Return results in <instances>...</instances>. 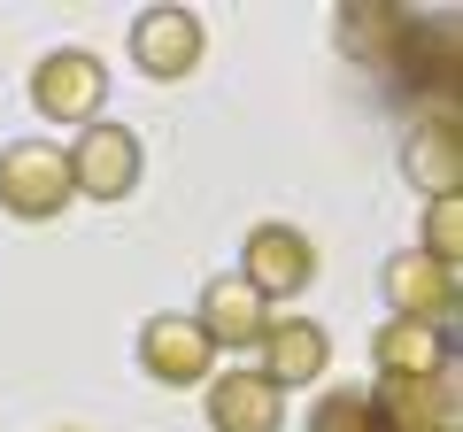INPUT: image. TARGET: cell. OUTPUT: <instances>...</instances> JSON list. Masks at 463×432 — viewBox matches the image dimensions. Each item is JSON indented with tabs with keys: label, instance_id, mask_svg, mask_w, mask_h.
Wrapping results in <instances>:
<instances>
[{
	"label": "cell",
	"instance_id": "cell-13",
	"mask_svg": "<svg viewBox=\"0 0 463 432\" xmlns=\"http://www.w3.org/2000/svg\"><path fill=\"white\" fill-rule=\"evenodd\" d=\"M371 371L379 379H432V371H448V324L386 316L379 333H371Z\"/></svg>",
	"mask_w": 463,
	"mask_h": 432
},
{
	"label": "cell",
	"instance_id": "cell-16",
	"mask_svg": "<svg viewBox=\"0 0 463 432\" xmlns=\"http://www.w3.org/2000/svg\"><path fill=\"white\" fill-rule=\"evenodd\" d=\"M417 255H432V263L456 270V255H463V193L456 201H425V248Z\"/></svg>",
	"mask_w": 463,
	"mask_h": 432
},
{
	"label": "cell",
	"instance_id": "cell-14",
	"mask_svg": "<svg viewBox=\"0 0 463 432\" xmlns=\"http://www.w3.org/2000/svg\"><path fill=\"white\" fill-rule=\"evenodd\" d=\"M332 39H340L347 54H364V62H379L386 47H402V39H410V16H402V8H386V0H364V8L347 0L340 16H332Z\"/></svg>",
	"mask_w": 463,
	"mask_h": 432
},
{
	"label": "cell",
	"instance_id": "cell-7",
	"mask_svg": "<svg viewBox=\"0 0 463 432\" xmlns=\"http://www.w3.org/2000/svg\"><path fill=\"white\" fill-rule=\"evenodd\" d=\"M194 324L209 333V348H216V355H224V348L240 355V348H255V340L270 333V301L255 294L240 270H216V278L201 286V301H194Z\"/></svg>",
	"mask_w": 463,
	"mask_h": 432
},
{
	"label": "cell",
	"instance_id": "cell-10",
	"mask_svg": "<svg viewBox=\"0 0 463 432\" xmlns=\"http://www.w3.org/2000/svg\"><path fill=\"white\" fill-rule=\"evenodd\" d=\"M379 294H386V309L410 316V324H448V316H456V270L432 263V255H417V248H402V255H386Z\"/></svg>",
	"mask_w": 463,
	"mask_h": 432
},
{
	"label": "cell",
	"instance_id": "cell-15",
	"mask_svg": "<svg viewBox=\"0 0 463 432\" xmlns=\"http://www.w3.org/2000/svg\"><path fill=\"white\" fill-rule=\"evenodd\" d=\"M301 432H379V417H371V401L355 394V386H332V394L309 401Z\"/></svg>",
	"mask_w": 463,
	"mask_h": 432
},
{
	"label": "cell",
	"instance_id": "cell-8",
	"mask_svg": "<svg viewBox=\"0 0 463 432\" xmlns=\"http://www.w3.org/2000/svg\"><path fill=\"white\" fill-rule=\"evenodd\" d=\"M201 409H209V432H286V394L263 371H240V363L209 371Z\"/></svg>",
	"mask_w": 463,
	"mask_h": 432
},
{
	"label": "cell",
	"instance_id": "cell-17",
	"mask_svg": "<svg viewBox=\"0 0 463 432\" xmlns=\"http://www.w3.org/2000/svg\"><path fill=\"white\" fill-rule=\"evenodd\" d=\"M70 432H78V425H70Z\"/></svg>",
	"mask_w": 463,
	"mask_h": 432
},
{
	"label": "cell",
	"instance_id": "cell-5",
	"mask_svg": "<svg viewBox=\"0 0 463 432\" xmlns=\"http://www.w3.org/2000/svg\"><path fill=\"white\" fill-rule=\"evenodd\" d=\"M240 278H248L263 301L309 294V278H317V239L301 232V224H255L248 248H240Z\"/></svg>",
	"mask_w": 463,
	"mask_h": 432
},
{
	"label": "cell",
	"instance_id": "cell-1",
	"mask_svg": "<svg viewBox=\"0 0 463 432\" xmlns=\"http://www.w3.org/2000/svg\"><path fill=\"white\" fill-rule=\"evenodd\" d=\"M70 201H78V185H70V155L54 139H8L0 147V209L16 224H54Z\"/></svg>",
	"mask_w": 463,
	"mask_h": 432
},
{
	"label": "cell",
	"instance_id": "cell-12",
	"mask_svg": "<svg viewBox=\"0 0 463 432\" xmlns=\"http://www.w3.org/2000/svg\"><path fill=\"white\" fill-rule=\"evenodd\" d=\"M263 348V379L279 386H317L325 379V363H332V333L317 324V316H270V333L255 340Z\"/></svg>",
	"mask_w": 463,
	"mask_h": 432
},
{
	"label": "cell",
	"instance_id": "cell-6",
	"mask_svg": "<svg viewBox=\"0 0 463 432\" xmlns=\"http://www.w3.org/2000/svg\"><path fill=\"white\" fill-rule=\"evenodd\" d=\"M201 47H209V32H201L194 8H139V16H132V70H147L155 85L194 78Z\"/></svg>",
	"mask_w": 463,
	"mask_h": 432
},
{
	"label": "cell",
	"instance_id": "cell-3",
	"mask_svg": "<svg viewBox=\"0 0 463 432\" xmlns=\"http://www.w3.org/2000/svg\"><path fill=\"white\" fill-rule=\"evenodd\" d=\"M70 155V185H78L85 201H124L139 193V170H147V155H139V132H124L116 117H93L78 132V147Z\"/></svg>",
	"mask_w": 463,
	"mask_h": 432
},
{
	"label": "cell",
	"instance_id": "cell-4",
	"mask_svg": "<svg viewBox=\"0 0 463 432\" xmlns=\"http://www.w3.org/2000/svg\"><path fill=\"white\" fill-rule=\"evenodd\" d=\"M139 371H147L155 386H170V394H178V386H209L216 348L194 324V309H163V316L139 324Z\"/></svg>",
	"mask_w": 463,
	"mask_h": 432
},
{
	"label": "cell",
	"instance_id": "cell-2",
	"mask_svg": "<svg viewBox=\"0 0 463 432\" xmlns=\"http://www.w3.org/2000/svg\"><path fill=\"white\" fill-rule=\"evenodd\" d=\"M109 100V62L85 47H47L32 70V108L47 124H93Z\"/></svg>",
	"mask_w": 463,
	"mask_h": 432
},
{
	"label": "cell",
	"instance_id": "cell-11",
	"mask_svg": "<svg viewBox=\"0 0 463 432\" xmlns=\"http://www.w3.org/2000/svg\"><path fill=\"white\" fill-rule=\"evenodd\" d=\"M402 178L425 201H456L463 193V124L456 117H425L402 132Z\"/></svg>",
	"mask_w": 463,
	"mask_h": 432
},
{
	"label": "cell",
	"instance_id": "cell-9",
	"mask_svg": "<svg viewBox=\"0 0 463 432\" xmlns=\"http://www.w3.org/2000/svg\"><path fill=\"white\" fill-rule=\"evenodd\" d=\"M364 401H371V417H379V432H456V371L379 379Z\"/></svg>",
	"mask_w": 463,
	"mask_h": 432
}]
</instances>
